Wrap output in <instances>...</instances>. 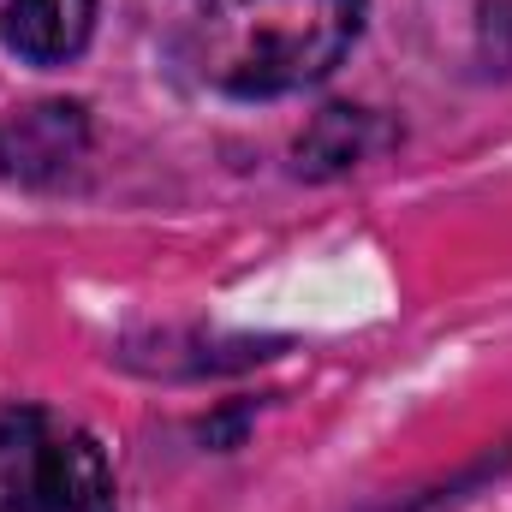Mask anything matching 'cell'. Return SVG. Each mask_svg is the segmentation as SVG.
<instances>
[{
  "instance_id": "obj_1",
  "label": "cell",
  "mask_w": 512,
  "mask_h": 512,
  "mask_svg": "<svg viewBox=\"0 0 512 512\" xmlns=\"http://www.w3.org/2000/svg\"><path fill=\"white\" fill-rule=\"evenodd\" d=\"M364 30V0H197L185 60L221 96H286L328 78Z\"/></svg>"
},
{
  "instance_id": "obj_2",
  "label": "cell",
  "mask_w": 512,
  "mask_h": 512,
  "mask_svg": "<svg viewBox=\"0 0 512 512\" xmlns=\"http://www.w3.org/2000/svg\"><path fill=\"white\" fill-rule=\"evenodd\" d=\"M0 512H120L108 453L42 405L0 411Z\"/></svg>"
},
{
  "instance_id": "obj_3",
  "label": "cell",
  "mask_w": 512,
  "mask_h": 512,
  "mask_svg": "<svg viewBox=\"0 0 512 512\" xmlns=\"http://www.w3.org/2000/svg\"><path fill=\"white\" fill-rule=\"evenodd\" d=\"M90 149V114L78 102H30L0 120V173L18 185L66 179Z\"/></svg>"
},
{
  "instance_id": "obj_4",
  "label": "cell",
  "mask_w": 512,
  "mask_h": 512,
  "mask_svg": "<svg viewBox=\"0 0 512 512\" xmlns=\"http://www.w3.org/2000/svg\"><path fill=\"white\" fill-rule=\"evenodd\" d=\"M96 30V0H6L0 42L30 66H66Z\"/></svg>"
},
{
  "instance_id": "obj_5",
  "label": "cell",
  "mask_w": 512,
  "mask_h": 512,
  "mask_svg": "<svg viewBox=\"0 0 512 512\" xmlns=\"http://www.w3.org/2000/svg\"><path fill=\"white\" fill-rule=\"evenodd\" d=\"M387 143H393V131H387V120H376L370 108H322V114L310 120V131L298 137V173L334 179V173L370 161Z\"/></svg>"
}]
</instances>
